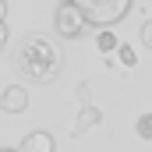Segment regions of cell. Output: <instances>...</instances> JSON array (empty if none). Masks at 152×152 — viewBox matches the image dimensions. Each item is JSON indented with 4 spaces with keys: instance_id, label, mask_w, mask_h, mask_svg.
Segmentation results:
<instances>
[{
    "instance_id": "9",
    "label": "cell",
    "mask_w": 152,
    "mask_h": 152,
    "mask_svg": "<svg viewBox=\"0 0 152 152\" xmlns=\"http://www.w3.org/2000/svg\"><path fill=\"white\" fill-rule=\"evenodd\" d=\"M138 36H142V46H145V50H152V18H149V21H142Z\"/></svg>"
},
{
    "instance_id": "3",
    "label": "cell",
    "mask_w": 152,
    "mask_h": 152,
    "mask_svg": "<svg viewBox=\"0 0 152 152\" xmlns=\"http://www.w3.org/2000/svg\"><path fill=\"white\" fill-rule=\"evenodd\" d=\"M53 21H57V36L64 39H78L85 32V14H81V7H78L75 0H64L60 7H57V14H53Z\"/></svg>"
},
{
    "instance_id": "4",
    "label": "cell",
    "mask_w": 152,
    "mask_h": 152,
    "mask_svg": "<svg viewBox=\"0 0 152 152\" xmlns=\"http://www.w3.org/2000/svg\"><path fill=\"white\" fill-rule=\"evenodd\" d=\"M0 110L4 113H25L28 110V92L21 85H7L4 96H0Z\"/></svg>"
},
{
    "instance_id": "11",
    "label": "cell",
    "mask_w": 152,
    "mask_h": 152,
    "mask_svg": "<svg viewBox=\"0 0 152 152\" xmlns=\"http://www.w3.org/2000/svg\"><path fill=\"white\" fill-rule=\"evenodd\" d=\"M75 96L81 99V103H88V85H78V88H75Z\"/></svg>"
},
{
    "instance_id": "5",
    "label": "cell",
    "mask_w": 152,
    "mask_h": 152,
    "mask_svg": "<svg viewBox=\"0 0 152 152\" xmlns=\"http://www.w3.org/2000/svg\"><path fill=\"white\" fill-rule=\"evenodd\" d=\"M99 117H103V113H99V106H92V103H81L78 120H75V131H71V134H75V138H81L88 127H96V124H99Z\"/></svg>"
},
{
    "instance_id": "6",
    "label": "cell",
    "mask_w": 152,
    "mask_h": 152,
    "mask_svg": "<svg viewBox=\"0 0 152 152\" xmlns=\"http://www.w3.org/2000/svg\"><path fill=\"white\" fill-rule=\"evenodd\" d=\"M21 152H53V138H50V131H28L25 142H21Z\"/></svg>"
},
{
    "instance_id": "8",
    "label": "cell",
    "mask_w": 152,
    "mask_h": 152,
    "mask_svg": "<svg viewBox=\"0 0 152 152\" xmlns=\"http://www.w3.org/2000/svg\"><path fill=\"white\" fill-rule=\"evenodd\" d=\"M99 50H103V53L117 50V36H113V32H99Z\"/></svg>"
},
{
    "instance_id": "7",
    "label": "cell",
    "mask_w": 152,
    "mask_h": 152,
    "mask_svg": "<svg viewBox=\"0 0 152 152\" xmlns=\"http://www.w3.org/2000/svg\"><path fill=\"white\" fill-rule=\"evenodd\" d=\"M134 131H138V138H152V113H142V117H138Z\"/></svg>"
},
{
    "instance_id": "10",
    "label": "cell",
    "mask_w": 152,
    "mask_h": 152,
    "mask_svg": "<svg viewBox=\"0 0 152 152\" xmlns=\"http://www.w3.org/2000/svg\"><path fill=\"white\" fill-rule=\"evenodd\" d=\"M117 53H120V60H124L127 67L134 64V50H131V46H117Z\"/></svg>"
},
{
    "instance_id": "12",
    "label": "cell",
    "mask_w": 152,
    "mask_h": 152,
    "mask_svg": "<svg viewBox=\"0 0 152 152\" xmlns=\"http://www.w3.org/2000/svg\"><path fill=\"white\" fill-rule=\"evenodd\" d=\"M4 46H7V25L0 21V50H4Z\"/></svg>"
},
{
    "instance_id": "13",
    "label": "cell",
    "mask_w": 152,
    "mask_h": 152,
    "mask_svg": "<svg viewBox=\"0 0 152 152\" xmlns=\"http://www.w3.org/2000/svg\"><path fill=\"white\" fill-rule=\"evenodd\" d=\"M4 14H7V4H4V0H0V21H4Z\"/></svg>"
},
{
    "instance_id": "1",
    "label": "cell",
    "mask_w": 152,
    "mask_h": 152,
    "mask_svg": "<svg viewBox=\"0 0 152 152\" xmlns=\"http://www.w3.org/2000/svg\"><path fill=\"white\" fill-rule=\"evenodd\" d=\"M60 64H64L60 50L46 36H39V32L25 36V46L18 50V71H25L32 81H53L60 75Z\"/></svg>"
},
{
    "instance_id": "14",
    "label": "cell",
    "mask_w": 152,
    "mask_h": 152,
    "mask_svg": "<svg viewBox=\"0 0 152 152\" xmlns=\"http://www.w3.org/2000/svg\"><path fill=\"white\" fill-rule=\"evenodd\" d=\"M0 152H21V149H0Z\"/></svg>"
},
{
    "instance_id": "2",
    "label": "cell",
    "mask_w": 152,
    "mask_h": 152,
    "mask_svg": "<svg viewBox=\"0 0 152 152\" xmlns=\"http://www.w3.org/2000/svg\"><path fill=\"white\" fill-rule=\"evenodd\" d=\"M88 25H113L127 14L131 0H75Z\"/></svg>"
}]
</instances>
